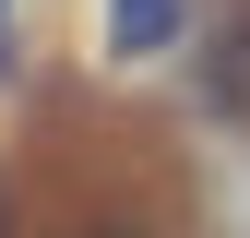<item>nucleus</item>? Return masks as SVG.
I'll use <instances>...</instances> for the list:
<instances>
[{
	"label": "nucleus",
	"instance_id": "obj_1",
	"mask_svg": "<svg viewBox=\"0 0 250 238\" xmlns=\"http://www.w3.org/2000/svg\"><path fill=\"white\" fill-rule=\"evenodd\" d=\"M191 36V0H107V48L119 60H167Z\"/></svg>",
	"mask_w": 250,
	"mask_h": 238
},
{
	"label": "nucleus",
	"instance_id": "obj_2",
	"mask_svg": "<svg viewBox=\"0 0 250 238\" xmlns=\"http://www.w3.org/2000/svg\"><path fill=\"white\" fill-rule=\"evenodd\" d=\"M214 96H227V107L250 119V36H227V60H214Z\"/></svg>",
	"mask_w": 250,
	"mask_h": 238
}]
</instances>
